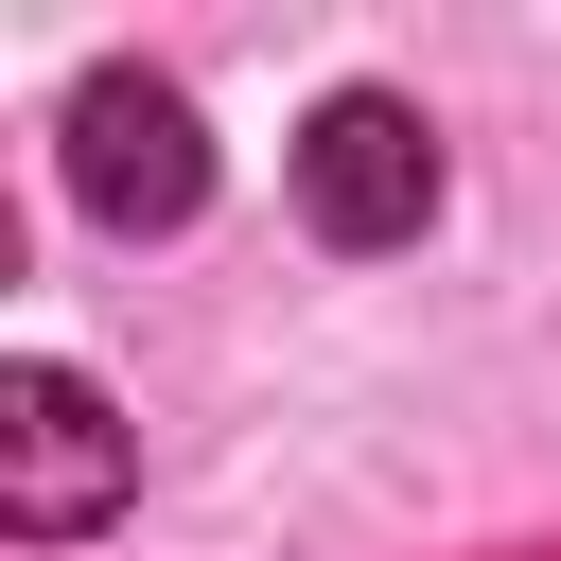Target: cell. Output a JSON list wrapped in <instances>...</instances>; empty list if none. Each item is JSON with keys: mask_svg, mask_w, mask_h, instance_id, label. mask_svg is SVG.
I'll return each mask as SVG.
<instances>
[{"mask_svg": "<svg viewBox=\"0 0 561 561\" xmlns=\"http://www.w3.org/2000/svg\"><path fill=\"white\" fill-rule=\"evenodd\" d=\"M105 508H123V421H105V386L53 368V351H18V368H0V526H18V543H88Z\"/></svg>", "mask_w": 561, "mask_h": 561, "instance_id": "obj_1", "label": "cell"}, {"mask_svg": "<svg viewBox=\"0 0 561 561\" xmlns=\"http://www.w3.org/2000/svg\"><path fill=\"white\" fill-rule=\"evenodd\" d=\"M298 210H316V245H421V210H438V123H421L403 88H333V105L298 123Z\"/></svg>", "mask_w": 561, "mask_h": 561, "instance_id": "obj_2", "label": "cell"}, {"mask_svg": "<svg viewBox=\"0 0 561 561\" xmlns=\"http://www.w3.org/2000/svg\"><path fill=\"white\" fill-rule=\"evenodd\" d=\"M70 193H88L105 228H193V210H210L193 105H175L158 70H88V88H70Z\"/></svg>", "mask_w": 561, "mask_h": 561, "instance_id": "obj_3", "label": "cell"}]
</instances>
